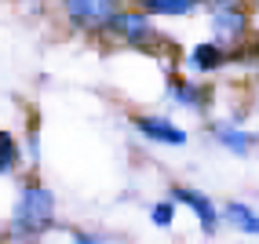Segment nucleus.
<instances>
[{"mask_svg": "<svg viewBox=\"0 0 259 244\" xmlns=\"http://www.w3.org/2000/svg\"><path fill=\"white\" fill-rule=\"evenodd\" d=\"M55 226V193L44 182H26L11 212V237L26 244Z\"/></svg>", "mask_w": 259, "mask_h": 244, "instance_id": "1", "label": "nucleus"}, {"mask_svg": "<svg viewBox=\"0 0 259 244\" xmlns=\"http://www.w3.org/2000/svg\"><path fill=\"white\" fill-rule=\"evenodd\" d=\"M106 33H110V37H117V40H124V44H132V47H146L153 37H157L153 22L146 19L139 8H132V11H120V8H117V11L110 15V22H106Z\"/></svg>", "mask_w": 259, "mask_h": 244, "instance_id": "2", "label": "nucleus"}, {"mask_svg": "<svg viewBox=\"0 0 259 244\" xmlns=\"http://www.w3.org/2000/svg\"><path fill=\"white\" fill-rule=\"evenodd\" d=\"M66 19L80 29H106L110 15L117 11V0H59Z\"/></svg>", "mask_w": 259, "mask_h": 244, "instance_id": "3", "label": "nucleus"}, {"mask_svg": "<svg viewBox=\"0 0 259 244\" xmlns=\"http://www.w3.org/2000/svg\"><path fill=\"white\" fill-rule=\"evenodd\" d=\"M212 29H215V37L219 40H241L248 33V11L241 8V4H215L212 11Z\"/></svg>", "mask_w": 259, "mask_h": 244, "instance_id": "4", "label": "nucleus"}, {"mask_svg": "<svg viewBox=\"0 0 259 244\" xmlns=\"http://www.w3.org/2000/svg\"><path fill=\"white\" fill-rule=\"evenodd\" d=\"M171 204H186L190 212L197 215L201 230H204V233H215L219 212H215V204L204 197V193H197V189H190V186H171Z\"/></svg>", "mask_w": 259, "mask_h": 244, "instance_id": "5", "label": "nucleus"}, {"mask_svg": "<svg viewBox=\"0 0 259 244\" xmlns=\"http://www.w3.org/2000/svg\"><path fill=\"white\" fill-rule=\"evenodd\" d=\"M135 128L139 135H146L150 142H161V146H186V131L179 124H171L168 117H135Z\"/></svg>", "mask_w": 259, "mask_h": 244, "instance_id": "6", "label": "nucleus"}, {"mask_svg": "<svg viewBox=\"0 0 259 244\" xmlns=\"http://www.w3.org/2000/svg\"><path fill=\"white\" fill-rule=\"evenodd\" d=\"M164 91L183 110H204V106H208V88H201V84L186 80V77H168V88Z\"/></svg>", "mask_w": 259, "mask_h": 244, "instance_id": "7", "label": "nucleus"}, {"mask_svg": "<svg viewBox=\"0 0 259 244\" xmlns=\"http://www.w3.org/2000/svg\"><path fill=\"white\" fill-rule=\"evenodd\" d=\"M230 62V51H223L219 44H197L190 51V66L201 69V73H212V69H223Z\"/></svg>", "mask_w": 259, "mask_h": 244, "instance_id": "8", "label": "nucleus"}, {"mask_svg": "<svg viewBox=\"0 0 259 244\" xmlns=\"http://www.w3.org/2000/svg\"><path fill=\"white\" fill-rule=\"evenodd\" d=\"M215 131V138L227 150H234V153H248L252 146H255V135H248V131H241L237 124H230V120H223V124H215L212 128Z\"/></svg>", "mask_w": 259, "mask_h": 244, "instance_id": "9", "label": "nucleus"}, {"mask_svg": "<svg viewBox=\"0 0 259 244\" xmlns=\"http://www.w3.org/2000/svg\"><path fill=\"white\" fill-rule=\"evenodd\" d=\"M135 4L150 19V15H190L197 8V0H135Z\"/></svg>", "mask_w": 259, "mask_h": 244, "instance_id": "10", "label": "nucleus"}, {"mask_svg": "<svg viewBox=\"0 0 259 244\" xmlns=\"http://www.w3.org/2000/svg\"><path fill=\"white\" fill-rule=\"evenodd\" d=\"M227 219L237 226L241 233L259 237V212H252V208H248L245 201H230V204H227Z\"/></svg>", "mask_w": 259, "mask_h": 244, "instance_id": "11", "label": "nucleus"}, {"mask_svg": "<svg viewBox=\"0 0 259 244\" xmlns=\"http://www.w3.org/2000/svg\"><path fill=\"white\" fill-rule=\"evenodd\" d=\"M15 164H19V142L11 138V131H0V175L15 171Z\"/></svg>", "mask_w": 259, "mask_h": 244, "instance_id": "12", "label": "nucleus"}, {"mask_svg": "<svg viewBox=\"0 0 259 244\" xmlns=\"http://www.w3.org/2000/svg\"><path fill=\"white\" fill-rule=\"evenodd\" d=\"M150 219H153V226H161V230H164V226H171V219H176V204H171V201L153 204L150 208Z\"/></svg>", "mask_w": 259, "mask_h": 244, "instance_id": "13", "label": "nucleus"}, {"mask_svg": "<svg viewBox=\"0 0 259 244\" xmlns=\"http://www.w3.org/2000/svg\"><path fill=\"white\" fill-rule=\"evenodd\" d=\"M73 244H99V240L88 237V233H73Z\"/></svg>", "mask_w": 259, "mask_h": 244, "instance_id": "14", "label": "nucleus"}, {"mask_svg": "<svg viewBox=\"0 0 259 244\" xmlns=\"http://www.w3.org/2000/svg\"><path fill=\"white\" fill-rule=\"evenodd\" d=\"M219 4H234V0H219Z\"/></svg>", "mask_w": 259, "mask_h": 244, "instance_id": "15", "label": "nucleus"}, {"mask_svg": "<svg viewBox=\"0 0 259 244\" xmlns=\"http://www.w3.org/2000/svg\"><path fill=\"white\" fill-rule=\"evenodd\" d=\"M255 51H259V44H255Z\"/></svg>", "mask_w": 259, "mask_h": 244, "instance_id": "16", "label": "nucleus"}]
</instances>
